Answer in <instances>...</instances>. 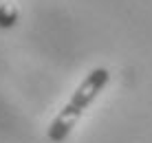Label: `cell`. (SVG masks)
Masks as SVG:
<instances>
[{"mask_svg":"<svg viewBox=\"0 0 152 143\" xmlns=\"http://www.w3.org/2000/svg\"><path fill=\"white\" fill-rule=\"evenodd\" d=\"M108 82H110V73H108L106 68H93V71L84 77V82L75 88V93H73V97L69 99V104L51 121L49 132H46L49 139L53 143L64 141L66 136L71 134V130L75 128V123L82 119V115L88 110V106L95 101L99 97V93L108 86Z\"/></svg>","mask_w":152,"mask_h":143,"instance_id":"cell-1","label":"cell"},{"mask_svg":"<svg viewBox=\"0 0 152 143\" xmlns=\"http://www.w3.org/2000/svg\"><path fill=\"white\" fill-rule=\"evenodd\" d=\"M18 22V9L13 4H0V29H9Z\"/></svg>","mask_w":152,"mask_h":143,"instance_id":"cell-2","label":"cell"}]
</instances>
